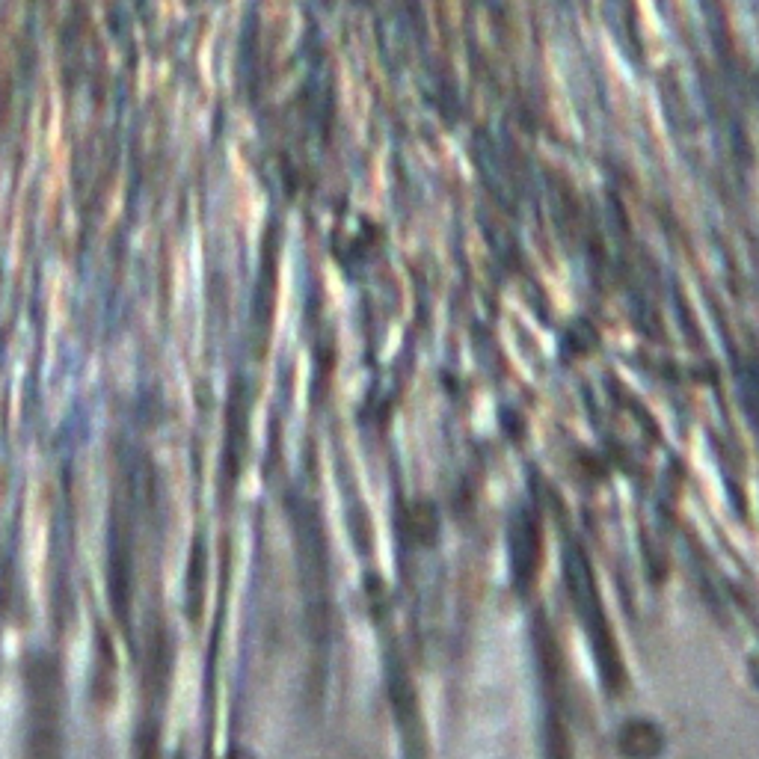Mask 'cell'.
<instances>
[{"instance_id":"obj_1","label":"cell","mask_w":759,"mask_h":759,"mask_svg":"<svg viewBox=\"0 0 759 759\" xmlns=\"http://www.w3.org/2000/svg\"><path fill=\"white\" fill-rule=\"evenodd\" d=\"M567 582H570V593H573V605H576L579 623L585 626L593 650H596L602 676L617 691V685H620V659H617L608 623L602 617V605H599V593H596V585H593L588 561H585V555L579 549H567Z\"/></svg>"},{"instance_id":"obj_2","label":"cell","mask_w":759,"mask_h":759,"mask_svg":"<svg viewBox=\"0 0 759 759\" xmlns=\"http://www.w3.org/2000/svg\"><path fill=\"white\" fill-rule=\"evenodd\" d=\"M659 748H662V736H659V730H656L653 724H647V721L629 724V727L623 730V736H620V751H623L626 757L650 759L653 754H659Z\"/></svg>"},{"instance_id":"obj_3","label":"cell","mask_w":759,"mask_h":759,"mask_svg":"<svg viewBox=\"0 0 759 759\" xmlns=\"http://www.w3.org/2000/svg\"><path fill=\"white\" fill-rule=\"evenodd\" d=\"M513 540L516 543H534V531L528 528V525H522V519L516 522V528H513ZM522 546H513V564H516V573H528V567H531V558H522V552H519Z\"/></svg>"}]
</instances>
